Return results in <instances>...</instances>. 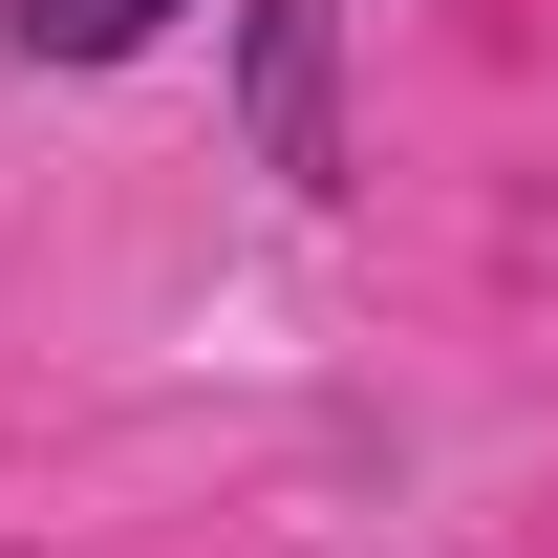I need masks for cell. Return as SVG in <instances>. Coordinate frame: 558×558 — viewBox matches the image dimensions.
Segmentation results:
<instances>
[{"instance_id": "1", "label": "cell", "mask_w": 558, "mask_h": 558, "mask_svg": "<svg viewBox=\"0 0 558 558\" xmlns=\"http://www.w3.org/2000/svg\"><path fill=\"white\" fill-rule=\"evenodd\" d=\"M236 150L301 215L365 194V150H344V0H236Z\"/></svg>"}, {"instance_id": "2", "label": "cell", "mask_w": 558, "mask_h": 558, "mask_svg": "<svg viewBox=\"0 0 558 558\" xmlns=\"http://www.w3.org/2000/svg\"><path fill=\"white\" fill-rule=\"evenodd\" d=\"M194 0H0V65H44V86H108V65H150Z\"/></svg>"}]
</instances>
